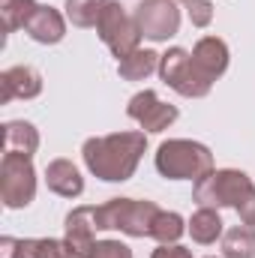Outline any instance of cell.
Here are the masks:
<instances>
[{"instance_id": "cell-3", "label": "cell", "mask_w": 255, "mask_h": 258, "mask_svg": "<svg viewBox=\"0 0 255 258\" xmlns=\"http://www.w3.org/2000/svg\"><path fill=\"white\" fill-rule=\"evenodd\" d=\"M156 171L165 180H201L213 171V153L207 144L192 138H168L156 150Z\"/></svg>"}, {"instance_id": "cell-8", "label": "cell", "mask_w": 255, "mask_h": 258, "mask_svg": "<svg viewBox=\"0 0 255 258\" xmlns=\"http://www.w3.org/2000/svg\"><path fill=\"white\" fill-rule=\"evenodd\" d=\"M132 15L138 21L141 36L150 39V42H168L180 30L177 0H141Z\"/></svg>"}, {"instance_id": "cell-23", "label": "cell", "mask_w": 255, "mask_h": 258, "mask_svg": "<svg viewBox=\"0 0 255 258\" xmlns=\"http://www.w3.org/2000/svg\"><path fill=\"white\" fill-rule=\"evenodd\" d=\"M177 3L186 9L192 27H210V21H213V3L210 0H177Z\"/></svg>"}, {"instance_id": "cell-22", "label": "cell", "mask_w": 255, "mask_h": 258, "mask_svg": "<svg viewBox=\"0 0 255 258\" xmlns=\"http://www.w3.org/2000/svg\"><path fill=\"white\" fill-rule=\"evenodd\" d=\"M39 0H0V15H3V30L15 33L18 27H24L27 15L36 9Z\"/></svg>"}, {"instance_id": "cell-18", "label": "cell", "mask_w": 255, "mask_h": 258, "mask_svg": "<svg viewBox=\"0 0 255 258\" xmlns=\"http://www.w3.org/2000/svg\"><path fill=\"white\" fill-rule=\"evenodd\" d=\"M159 57H162V54H156V51H150V48H138V51H132L129 57L117 60V75H120L123 81H144L150 72L159 69Z\"/></svg>"}, {"instance_id": "cell-9", "label": "cell", "mask_w": 255, "mask_h": 258, "mask_svg": "<svg viewBox=\"0 0 255 258\" xmlns=\"http://www.w3.org/2000/svg\"><path fill=\"white\" fill-rule=\"evenodd\" d=\"M126 114L141 126V132H165V129L180 117L177 105L162 102L156 90H138V93L129 99Z\"/></svg>"}, {"instance_id": "cell-13", "label": "cell", "mask_w": 255, "mask_h": 258, "mask_svg": "<svg viewBox=\"0 0 255 258\" xmlns=\"http://www.w3.org/2000/svg\"><path fill=\"white\" fill-rule=\"evenodd\" d=\"M42 93V75L33 66H9L0 75V102L12 99H36Z\"/></svg>"}, {"instance_id": "cell-12", "label": "cell", "mask_w": 255, "mask_h": 258, "mask_svg": "<svg viewBox=\"0 0 255 258\" xmlns=\"http://www.w3.org/2000/svg\"><path fill=\"white\" fill-rule=\"evenodd\" d=\"M33 42L39 45H57L66 36V15L57 12L54 6H45V3H36V9L27 15L24 27H21Z\"/></svg>"}, {"instance_id": "cell-4", "label": "cell", "mask_w": 255, "mask_h": 258, "mask_svg": "<svg viewBox=\"0 0 255 258\" xmlns=\"http://www.w3.org/2000/svg\"><path fill=\"white\" fill-rule=\"evenodd\" d=\"M156 213L159 207L153 201H138V198H111L105 204H93L96 228L120 231L126 237H150Z\"/></svg>"}, {"instance_id": "cell-5", "label": "cell", "mask_w": 255, "mask_h": 258, "mask_svg": "<svg viewBox=\"0 0 255 258\" xmlns=\"http://www.w3.org/2000/svg\"><path fill=\"white\" fill-rule=\"evenodd\" d=\"M36 198V168L30 156L3 153L0 159V201L9 210H21Z\"/></svg>"}, {"instance_id": "cell-20", "label": "cell", "mask_w": 255, "mask_h": 258, "mask_svg": "<svg viewBox=\"0 0 255 258\" xmlns=\"http://www.w3.org/2000/svg\"><path fill=\"white\" fill-rule=\"evenodd\" d=\"M186 231V222L180 213L174 210H159L156 219H153V228H150V237L159 240V243H177Z\"/></svg>"}, {"instance_id": "cell-25", "label": "cell", "mask_w": 255, "mask_h": 258, "mask_svg": "<svg viewBox=\"0 0 255 258\" xmlns=\"http://www.w3.org/2000/svg\"><path fill=\"white\" fill-rule=\"evenodd\" d=\"M150 258H192V252L180 243H159Z\"/></svg>"}, {"instance_id": "cell-14", "label": "cell", "mask_w": 255, "mask_h": 258, "mask_svg": "<svg viewBox=\"0 0 255 258\" xmlns=\"http://www.w3.org/2000/svg\"><path fill=\"white\" fill-rule=\"evenodd\" d=\"M192 60L201 69L204 78L216 81V78H222L225 69H228V45H225L219 36H201V39L195 42V48H192Z\"/></svg>"}, {"instance_id": "cell-2", "label": "cell", "mask_w": 255, "mask_h": 258, "mask_svg": "<svg viewBox=\"0 0 255 258\" xmlns=\"http://www.w3.org/2000/svg\"><path fill=\"white\" fill-rule=\"evenodd\" d=\"M192 201L198 207H231L237 210L243 225H255V183L246 171L237 168H216L207 171L192 186Z\"/></svg>"}, {"instance_id": "cell-19", "label": "cell", "mask_w": 255, "mask_h": 258, "mask_svg": "<svg viewBox=\"0 0 255 258\" xmlns=\"http://www.w3.org/2000/svg\"><path fill=\"white\" fill-rule=\"evenodd\" d=\"M222 258H255V225H234L222 234Z\"/></svg>"}, {"instance_id": "cell-1", "label": "cell", "mask_w": 255, "mask_h": 258, "mask_svg": "<svg viewBox=\"0 0 255 258\" xmlns=\"http://www.w3.org/2000/svg\"><path fill=\"white\" fill-rule=\"evenodd\" d=\"M144 150H147V132L129 129V132L87 138L81 147V156L93 177H99L105 183H123L135 174Z\"/></svg>"}, {"instance_id": "cell-26", "label": "cell", "mask_w": 255, "mask_h": 258, "mask_svg": "<svg viewBox=\"0 0 255 258\" xmlns=\"http://www.w3.org/2000/svg\"><path fill=\"white\" fill-rule=\"evenodd\" d=\"M204 258H216V255H204Z\"/></svg>"}, {"instance_id": "cell-16", "label": "cell", "mask_w": 255, "mask_h": 258, "mask_svg": "<svg viewBox=\"0 0 255 258\" xmlns=\"http://www.w3.org/2000/svg\"><path fill=\"white\" fill-rule=\"evenodd\" d=\"M186 231H189V237L195 240V243L210 246V243L222 240L225 222H222V216H219L216 207H198V210L189 216V222H186Z\"/></svg>"}, {"instance_id": "cell-6", "label": "cell", "mask_w": 255, "mask_h": 258, "mask_svg": "<svg viewBox=\"0 0 255 258\" xmlns=\"http://www.w3.org/2000/svg\"><path fill=\"white\" fill-rule=\"evenodd\" d=\"M156 72H159V78H162L174 93H180V96H186V99H201V96H207L210 87H213V81L201 75V69L195 66V60H192V54L186 48H168V51L159 57V69H156Z\"/></svg>"}, {"instance_id": "cell-24", "label": "cell", "mask_w": 255, "mask_h": 258, "mask_svg": "<svg viewBox=\"0 0 255 258\" xmlns=\"http://www.w3.org/2000/svg\"><path fill=\"white\" fill-rule=\"evenodd\" d=\"M87 258H132V249L120 240H96L93 252Z\"/></svg>"}, {"instance_id": "cell-11", "label": "cell", "mask_w": 255, "mask_h": 258, "mask_svg": "<svg viewBox=\"0 0 255 258\" xmlns=\"http://www.w3.org/2000/svg\"><path fill=\"white\" fill-rule=\"evenodd\" d=\"M0 258H72V252L54 237H0Z\"/></svg>"}, {"instance_id": "cell-7", "label": "cell", "mask_w": 255, "mask_h": 258, "mask_svg": "<svg viewBox=\"0 0 255 258\" xmlns=\"http://www.w3.org/2000/svg\"><path fill=\"white\" fill-rule=\"evenodd\" d=\"M96 36L108 45V51L117 60L129 57L141 45V30H138L135 15H129L117 0H108L105 3V9H102V15L96 21Z\"/></svg>"}, {"instance_id": "cell-10", "label": "cell", "mask_w": 255, "mask_h": 258, "mask_svg": "<svg viewBox=\"0 0 255 258\" xmlns=\"http://www.w3.org/2000/svg\"><path fill=\"white\" fill-rule=\"evenodd\" d=\"M63 240L69 246L72 258H87L96 246V219H93V204H84V207H75L66 213L63 222Z\"/></svg>"}, {"instance_id": "cell-21", "label": "cell", "mask_w": 255, "mask_h": 258, "mask_svg": "<svg viewBox=\"0 0 255 258\" xmlns=\"http://www.w3.org/2000/svg\"><path fill=\"white\" fill-rule=\"evenodd\" d=\"M105 3L108 0H66V21H72L75 27H96Z\"/></svg>"}, {"instance_id": "cell-17", "label": "cell", "mask_w": 255, "mask_h": 258, "mask_svg": "<svg viewBox=\"0 0 255 258\" xmlns=\"http://www.w3.org/2000/svg\"><path fill=\"white\" fill-rule=\"evenodd\" d=\"M39 150V132L27 120H9L3 123V153H21L30 156Z\"/></svg>"}, {"instance_id": "cell-15", "label": "cell", "mask_w": 255, "mask_h": 258, "mask_svg": "<svg viewBox=\"0 0 255 258\" xmlns=\"http://www.w3.org/2000/svg\"><path fill=\"white\" fill-rule=\"evenodd\" d=\"M45 186L60 198H78L84 192V177L69 159H51L45 165Z\"/></svg>"}]
</instances>
